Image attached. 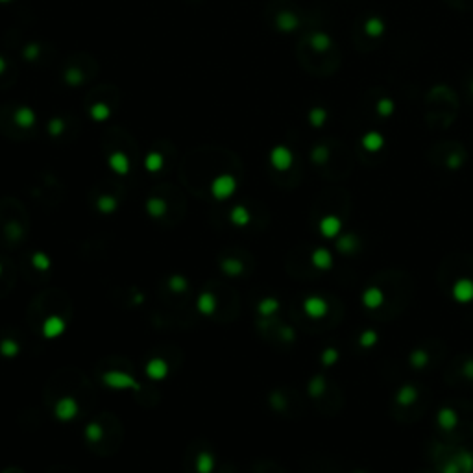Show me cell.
Masks as SVG:
<instances>
[{"instance_id":"cell-4","label":"cell","mask_w":473,"mask_h":473,"mask_svg":"<svg viewBox=\"0 0 473 473\" xmlns=\"http://www.w3.org/2000/svg\"><path fill=\"white\" fill-rule=\"evenodd\" d=\"M312 46L316 50H320V52H323V50H327L329 46H331V39H329V35H325V33H316V35L312 37Z\"/></svg>"},{"instance_id":"cell-1","label":"cell","mask_w":473,"mask_h":473,"mask_svg":"<svg viewBox=\"0 0 473 473\" xmlns=\"http://www.w3.org/2000/svg\"><path fill=\"white\" fill-rule=\"evenodd\" d=\"M383 145H385V137L379 131H368L362 137V146L368 152H379L383 148Z\"/></svg>"},{"instance_id":"cell-3","label":"cell","mask_w":473,"mask_h":473,"mask_svg":"<svg viewBox=\"0 0 473 473\" xmlns=\"http://www.w3.org/2000/svg\"><path fill=\"white\" fill-rule=\"evenodd\" d=\"M375 109H377V113L381 115V117H390V115L396 111V104H394V100H390V98H381L379 102H377V106H375Z\"/></svg>"},{"instance_id":"cell-6","label":"cell","mask_w":473,"mask_h":473,"mask_svg":"<svg viewBox=\"0 0 473 473\" xmlns=\"http://www.w3.org/2000/svg\"><path fill=\"white\" fill-rule=\"evenodd\" d=\"M460 161H462V157L458 156V154H453V156H449V159H447V165L449 167H460Z\"/></svg>"},{"instance_id":"cell-7","label":"cell","mask_w":473,"mask_h":473,"mask_svg":"<svg viewBox=\"0 0 473 473\" xmlns=\"http://www.w3.org/2000/svg\"><path fill=\"white\" fill-rule=\"evenodd\" d=\"M471 92H473V81H471Z\"/></svg>"},{"instance_id":"cell-2","label":"cell","mask_w":473,"mask_h":473,"mask_svg":"<svg viewBox=\"0 0 473 473\" xmlns=\"http://www.w3.org/2000/svg\"><path fill=\"white\" fill-rule=\"evenodd\" d=\"M364 32H366V35H370V37H381L383 33H385V22H383V19H379V17H370V19L364 22Z\"/></svg>"},{"instance_id":"cell-5","label":"cell","mask_w":473,"mask_h":473,"mask_svg":"<svg viewBox=\"0 0 473 473\" xmlns=\"http://www.w3.org/2000/svg\"><path fill=\"white\" fill-rule=\"evenodd\" d=\"M311 120H312V124H316V126H322L323 122H325V118H327V113L323 111V109H314L311 113Z\"/></svg>"}]
</instances>
